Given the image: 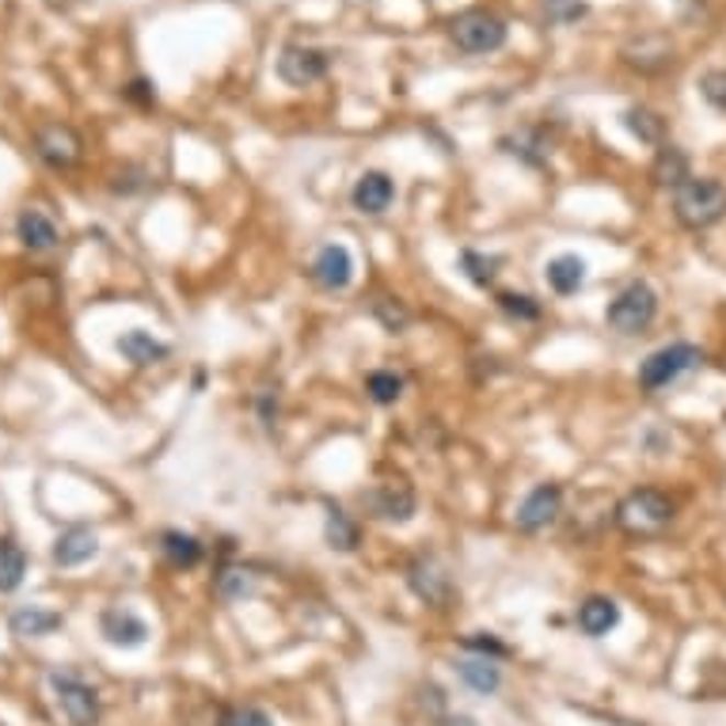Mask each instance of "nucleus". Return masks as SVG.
I'll use <instances>...</instances> for the list:
<instances>
[{
    "instance_id": "26",
    "label": "nucleus",
    "mask_w": 726,
    "mask_h": 726,
    "mask_svg": "<svg viewBox=\"0 0 726 726\" xmlns=\"http://www.w3.org/2000/svg\"><path fill=\"white\" fill-rule=\"evenodd\" d=\"M255 585H259L255 571H247V567H225V571L217 574V597L228 601V605H236V601L252 597Z\"/></svg>"
},
{
    "instance_id": "27",
    "label": "nucleus",
    "mask_w": 726,
    "mask_h": 726,
    "mask_svg": "<svg viewBox=\"0 0 726 726\" xmlns=\"http://www.w3.org/2000/svg\"><path fill=\"white\" fill-rule=\"evenodd\" d=\"M366 392L373 403L388 407V403H395L403 395V377L392 373V369H373V373L366 377Z\"/></svg>"
},
{
    "instance_id": "10",
    "label": "nucleus",
    "mask_w": 726,
    "mask_h": 726,
    "mask_svg": "<svg viewBox=\"0 0 726 726\" xmlns=\"http://www.w3.org/2000/svg\"><path fill=\"white\" fill-rule=\"evenodd\" d=\"M559 510H563V491H559L556 483H540L536 491L525 494V502L517 506L514 525L522 533H540V529H548V525L556 522Z\"/></svg>"
},
{
    "instance_id": "7",
    "label": "nucleus",
    "mask_w": 726,
    "mask_h": 726,
    "mask_svg": "<svg viewBox=\"0 0 726 726\" xmlns=\"http://www.w3.org/2000/svg\"><path fill=\"white\" fill-rule=\"evenodd\" d=\"M35 153L43 156L49 168L69 171V168H77L80 164L85 142H80L77 130L65 126V122H43V126L35 130Z\"/></svg>"
},
{
    "instance_id": "25",
    "label": "nucleus",
    "mask_w": 726,
    "mask_h": 726,
    "mask_svg": "<svg viewBox=\"0 0 726 726\" xmlns=\"http://www.w3.org/2000/svg\"><path fill=\"white\" fill-rule=\"evenodd\" d=\"M650 176H655V183H662V187H681L684 179H689V156L673 145H662L658 148V160H655V168H650Z\"/></svg>"
},
{
    "instance_id": "30",
    "label": "nucleus",
    "mask_w": 726,
    "mask_h": 726,
    "mask_svg": "<svg viewBox=\"0 0 726 726\" xmlns=\"http://www.w3.org/2000/svg\"><path fill=\"white\" fill-rule=\"evenodd\" d=\"M628 130L639 142L647 145H658L662 142V119H658L655 111H643V107H635V111H628Z\"/></svg>"
},
{
    "instance_id": "23",
    "label": "nucleus",
    "mask_w": 726,
    "mask_h": 726,
    "mask_svg": "<svg viewBox=\"0 0 726 726\" xmlns=\"http://www.w3.org/2000/svg\"><path fill=\"white\" fill-rule=\"evenodd\" d=\"M457 670L468 689H476L480 696H491L502 684V673H499V666H494V658H465V662H457Z\"/></svg>"
},
{
    "instance_id": "8",
    "label": "nucleus",
    "mask_w": 726,
    "mask_h": 726,
    "mask_svg": "<svg viewBox=\"0 0 726 726\" xmlns=\"http://www.w3.org/2000/svg\"><path fill=\"white\" fill-rule=\"evenodd\" d=\"M332 69V54L316 46H286L282 57H278V77L290 88H309L316 80L327 77Z\"/></svg>"
},
{
    "instance_id": "36",
    "label": "nucleus",
    "mask_w": 726,
    "mask_h": 726,
    "mask_svg": "<svg viewBox=\"0 0 726 726\" xmlns=\"http://www.w3.org/2000/svg\"><path fill=\"white\" fill-rule=\"evenodd\" d=\"M126 99H134V103H142V107H153L156 92H153V85H148V80H134V85L126 88Z\"/></svg>"
},
{
    "instance_id": "6",
    "label": "nucleus",
    "mask_w": 726,
    "mask_h": 726,
    "mask_svg": "<svg viewBox=\"0 0 726 726\" xmlns=\"http://www.w3.org/2000/svg\"><path fill=\"white\" fill-rule=\"evenodd\" d=\"M655 316H658V293L650 290L647 282H632L628 290L616 297V301L608 304V312H605L608 327H613V332H621V335L647 332V327L655 324Z\"/></svg>"
},
{
    "instance_id": "29",
    "label": "nucleus",
    "mask_w": 726,
    "mask_h": 726,
    "mask_svg": "<svg viewBox=\"0 0 726 726\" xmlns=\"http://www.w3.org/2000/svg\"><path fill=\"white\" fill-rule=\"evenodd\" d=\"M460 267H465V275L472 278L476 286H491L494 282V275H499V259H491V255H480V252H460Z\"/></svg>"
},
{
    "instance_id": "31",
    "label": "nucleus",
    "mask_w": 726,
    "mask_h": 726,
    "mask_svg": "<svg viewBox=\"0 0 726 726\" xmlns=\"http://www.w3.org/2000/svg\"><path fill=\"white\" fill-rule=\"evenodd\" d=\"M217 726H275V719L263 707H225Z\"/></svg>"
},
{
    "instance_id": "21",
    "label": "nucleus",
    "mask_w": 726,
    "mask_h": 726,
    "mask_svg": "<svg viewBox=\"0 0 726 726\" xmlns=\"http://www.w3.org/2000/svg\"><path fill=\"white\" fill-rule=\"evenodd\" d=\"M119 354L134 366H153V361H164L168 358V346L160 339H153L148 332H126L119 339Z\"/></svg>"
},
{
    "instance_id": "13",
    "label": "nucleus",
    "mask_w": 726,
    "mask_h": 726,
    "mask_svg": "<svg viewBox=\"0 0 726 726\" xmlns=\"http://www.w3.org/2000/svg\"><path fill=\"white\" fill-rule=\"evenodd\" d=\"M99 632L107 635L111 647H142L148 639L145 621L130 613V608H107V613L99 616Z\"/></svg>"
},
{
    "instance_id": "34",
    "label": "nucleus",
    "mask_w": 726,
    "mask_h": 726,
    "mask_svg": "<svg viewBox=\"0 0 726 726\" xmlns=\"http://www.w3.org/2000/svg\"><path fill=\"white\" fill-rule=\"evenodd\" d=\"M465 650H472L476 658H502V655H506V647H502V643L494 639V635H487V632H472V635H468Z\"/></svg>"
},
{
    "instance_id": "37",
    "label": "nucleus",
    "mask_w": 726,
    "mask_h": 726,
    "mask_svg": "<svg viewBox=\"0 0 726 726\" xmlns=\"http://www.w3.org/2000/svg\"><path fill=\"white\" fill-rule=\"evenodd\" d=\"M437 726H476L472 715H445V719H437Z\"/></svg>"
},
{
    "instance_id": "4",
    "label": "nucleus",
    "mask_w": 726,
    "mask_h": 726,
    "mask_svg": "<svg viewBox=\"0 0 726 726\" xmlns=\"http://www.w3.org/2000/svg\"><path fill=\"white\" fill-rule=\"evenodd\" d=\"M449 35L465 54H494L506 46V20L487 8H468L449 23Z\"/></svg>"
},
{
    "instance_id": "24",
    "label": "nucleus",
    "mask_w": 726,
    "mask_h": 726,
    "mask_svg": "<svg viewBox=\"0 0 726 726\" xmlns=\"http://www.w3.org/2000/svg\"><path fill=\"white\" fill-rule=\"evenodd\" d=\"M324 536L335 551H354L361 540V529L343 506H327V525H324Z\"/></svg>"
},
{
    "instance_id": "9",
    "label": "nucleus",
    "mask_w": 726,
    "mask_h": 726,
    "mask_svg": "<svg viewBox=\"0 0 726 726\" xmlns=\"http://www.w3.org/2000/svg\"><path fill=\"white\" fill-rule=\"evenodd\" d=\"M361 506L377 517V522H411L415 517V491L407 483H377L361 491Z\"/></svg>"
},
{
    "instance_id": "33",
    "label": "nucleus",
    "mask_w": 726,
    "mask_h": 726,
    "mask_svg": "<svg viewBox=\"0 0 726 726\" xmlns=\"http://www.w3.org/2000/svg\"><path fill=\"white\" fill-rule=\"evenodd\" d=\"M585 12L582 0H544V15L551 23H574Z\"/></svg>"
},
{
    "instance_id": "16",
    "label": "nucleus",
    "mask_w": 726,
    "mask_h": 726,
    "mask_svg": "<svg viewBox=\"0 0 726 726\" xmlns=\"http://www.w3.org/2000/svg\"><path fill=\"white\" fill-rule=\"evenodd\" d=\"M99 551V540L92 529H85V525H72V529H65L62 536H57L54 544V563L57 567H80L88 563Z\"/></svg>"
},
{
    "instance_id": "11",
    "label": "nucleus",
    "mask_w": 726,
    "mask_h": 726,
    "mask_svg": "<svg viewBox=\"0 0 726 726\" xmlns=\"http://www.w3.org/2000/svg\"><path fill=\"white\" fill-rule=\"evenodd\" d=\"M407 585L415 590L418 601H426V605H445L453 593L449 574H445V567L437 563L434 556H418L415 563L407 567Z\"/></svg>"
},
{
    "instance_id": "28",
    "label": "nucleus",
    "mask_w": 726,
    "mask_h": 726,
    "mask_svg": "<svg viewBox=\"0 0 726 726\" xmlns=\"http://www.w3.org/2000/svg\"><path fill=\"white\" fill-rule=\"evenodd\" d=\"M499 309L506 312L510 320H522V324L540 320V301H533L529 293H499Z\"/></svg>"
},
{
    "instance_id": "5",
    "label": "nucleus",
    "mask_w": 726,
    "mask_h": 726,
    "mask_svg": "<svg viewBox=\"0 0 726 726\" xmlns=\"http://www.w3.org/2000/svg\"><path fill=\"white\" fill-rule=\"evenodd\" d=\"M704 366V354L689 343H673V346H662L655 350L647 361L639 366V384L643 392H658V388H670L673 381H681L684 373Z\"/></svg>"
},
{
    "instance_id": "32",
    "label": "nucleus",
    "mask_w": 726,
    "mask_h": 726,
    "mask_svg": "<svg viewBox=\"0 0 726 726\" xmlns=\"http://www.w3.org/2000/svg\"><path fill=\"white\" fill-rule=\"evenodd\" d=\"M700 92H704V99L715 111H726V69L704 72V77H700Z\"/></svg>"
},
{
    "instance_id": "12",
    "label": "nucleus",
    "mask_w": 726,
    "mask_h": 726,
    "mask_svg": "<svg viewBox=\"0 0 726 726\" xmlns=\"http://www.w3.org/2000/svg\"><path fill=\"white\" fill-rule=\"evenodd\" d=\"M312 278H316L320 290H346L354 282V255L343 244L320 247V255L312 259Z\"/></svg>"
},
{
    "instance_id": "20",
    "label": "nucleus",
    "mask_w": 726,
    "mask_h": 726,
    "mask_svg": "<svg viewBox=\"0 0 726 726\" xmlns=\"http://www.w3.org/2000/svg\"><path fill=\"white\" fill-rule=\"evenodd\" d=\"M160 551L171 567H179V571H191V567L202 563V544H198L191 533L168 529L160 536Z\"/></svg>"
},
{
    "instance_id": "1",
    "label": "nucleus",
    "mask_w": 726,
    "mask_h": 726,
    "mask_svg": "<svg viewBox=\"0 0 726 726\" xmlns=\"http://www.w3.org/2000/svg\"><path fill=\"white\" fill-rule=\"evenodd\" d=\"M613 522L628 536H662L673 525V499L658 487H639L616 502Z\"/></svg>"
},
{
    "instance_id": "22",
    "label": "nucleus",
    "mask_w": 726,
    "mask_h": 726,
    "mask_svg": "<svg viewBox=\"0 0 726 726\" xmlns=\"http://www.w3.org/2000/svg\"><path fill=\"white\" fill-rule=\"evenodd\" d=\"M23 574H27V551L12 536H0V593L20 590Z\"/></svg>"
},
{
    "instance_id": "19",
    "label": "nucleus",
    "mask_w": 726,
    "mask_h": 726,
    "mask_svg": "<svg viewBox=\"0 0 726 726\" xmlns=\"http://www.w3.org/2000/svg\"><path fill=\"white\" fill-rule=\"evenodd\" d=\"M548 286L559 297L579 293L585 286V263L579 259V255H556V259L548 263Z\"/></svg>"
},
{
    "instance_id": "14",
    "label": "nucleus",
    "mask_w": 726,
    "mask_h": 726,
    "mask_svg": "<svg viewBox=\"0 0 726 726\" xmlns=\"http://www.w3.org/2000/svg\"><path fill=\"white\" fill-rule=\"evenodd\" d=\"M354 210L369 213V217H377V213H384L388 205H392L395 198V183L384 176V171H366V176L354 183Z\"/></svg>"
},
{
    "instance_id": "35",
    "label": "nucleus",
    "mask_w": 726,
    "mask_h": 726,
    "mask_svg": "<svg viewBox=\"0 0 726 726\" xmlns=\"http://www.w3.org/2000/svg\"><path fill=\"white\" fill-rule=\"evenodd\" d=\"M377 316L384 320V327L388 332H403V327H407V309H403V304H395V301H377Z\"/></svg>"
},
{
    "instance_id": "17",
    "label": "nucleus",
    "mask_w": 726,
    "mask_h": 726,
    "mask_svg": "<svg viewBox=\"0 0 726 726\" xmlns=\"http://www.w3.org/2000/svg\"><path fill=\"white\" fill-rule=\"evenodd\" d=\"M621 624V605L616 601H608V597H590V601H582V608H579V628L585 632V635H608Z\"/></svg>"
},
{
    "instance_id": "3",
    "label": "nucleus",
    "mask_w": 726,
    "mask_h": 726,
    "mask_svg": "<svg viewBox=\"0 0 726 726\" xmlns=\"http://www.w3.org/2000/svg\"><path fill=\"white\" fill-rule=\"evenodd\" d=\"M49 696L54 707L69 726H96L99 723V692L88 681H80L69 670L49 673Z\"/></svg>"
},
{
    "instance_id": "18",
    "label": "nucleus",
    "mask_w": 726,
    "mask_h": 726,
    "mask_svg": "<svg viewBox=\"0 0 726 726\" xmlns=\"http://www.w3.org/2000/svg\"><path fill=\"white\" fill-rule=\"evenodd\" d=\"M8 624H12V632L23 635V639H43V635H54L62 628V613H49L43 605H27V608H15Z\"/></svg>"
},
{
    "instance_id": "15",
    "label": "nucleus",
    "mask_w": 726,
    "mask_h": 726,
    "mask_svg": "<svg viewBox=\"0 0 726 726\" xmlns=\"http://www.w3.org/2000/svg\"><path fill=\"white\" fill-rule=\"evenodd\" d=\"M15 236H20L27 252H54L57 241H62L57 225L46 217L43 210H23L20 221H15Z\"/></svg>"
},
{
    "instance_id": "2",
    "label": "nucleus",
    "mask_w": 726,
    "mask_h": 726,
    "mask_svg": "<svg viewBox=\"0 0 726 726\" xmlns=\"http://www.w3.org/2000/svg\"><path fill=\"white\" fill-rule=\"evenodd\" d=\"M673 213L684 228L700 233L726 217V187L719 179H696L689 176L681 187H673Z\"/></svg>"
}]
</instances>
